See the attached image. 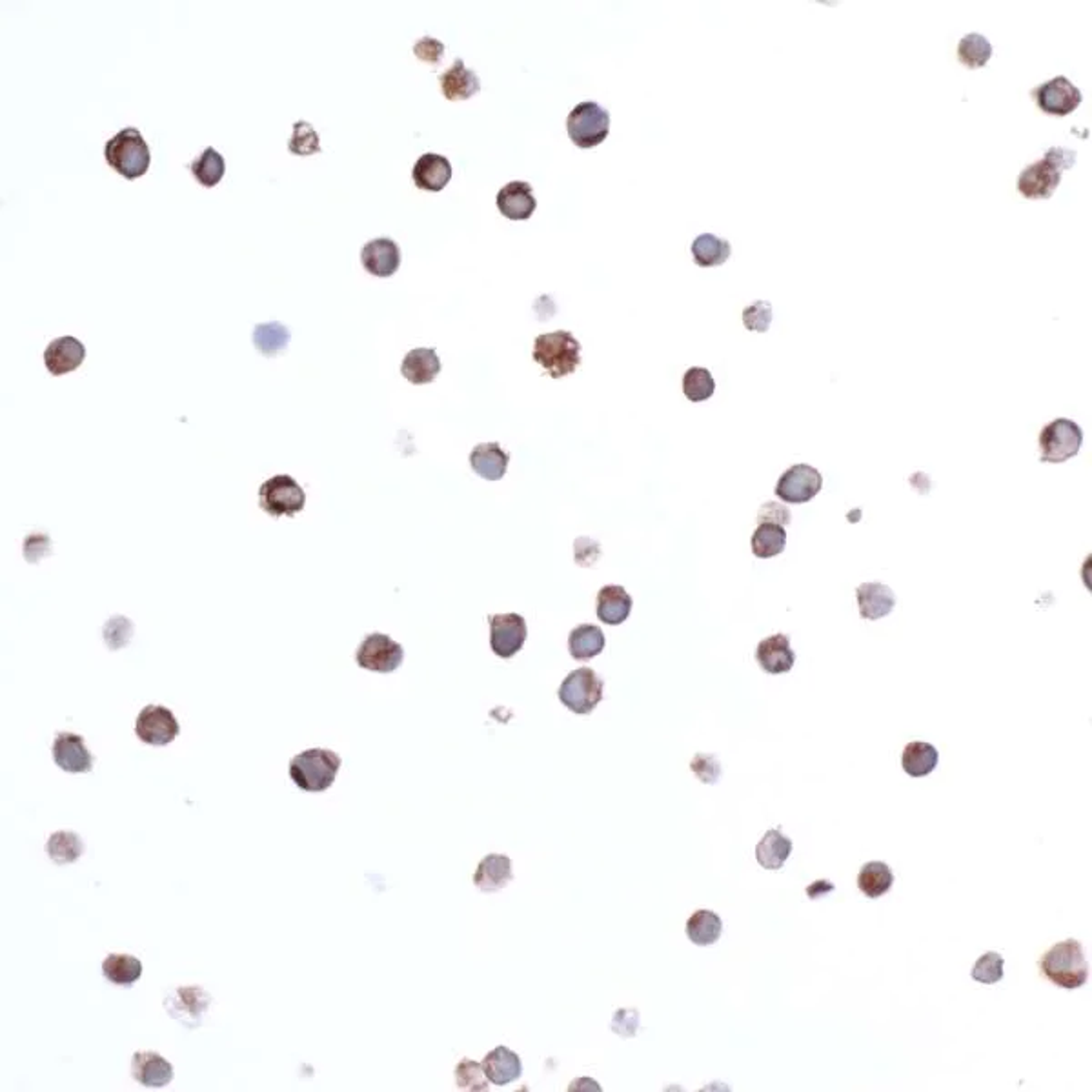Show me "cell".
<instances>
[{"label":"cell","mask_w":1092,"mask_h":1092,"mask_svg":"<svg viewBox=\"0 0 1092 1092\" xmlns=\"http://www.w3.org/2000/svg\"><path fill=\"white\" fill-rule=\"evenodd\" d=\"M1076 152L1064 146H1052L1043 158L1036 160L1018 175L1016 189L1031 201L1050 199L1062 183V173L1076 164Z\"/></svg>","instance_id":"1"},{"label":"cell","mask_w":1092,"mask_h":1092,"mask_svg":"<svg viewBox=\"0 0 1092 1092\" xmlns=\"http://www.w3.org/2000/svg\"><path fill=\"white\" fill-rule=\"evenodd\" d=\"M1043 976L1062 989H1079L1089 979V963L1083 945L1076 939H1065L1050 947L1040 962Z\"/></svg>","instance_id":"2"},{"label":"cell","mask_w":1092,"mask_h":1092,"mask_svg":"<svg viewBox=\"0 0 1092 1092\" xmlns=\"http://www.w3.org/2000/svg\"><path fill=\"white\" fill-rule=\"evenodd\" d=\"M341 768V758L328 748H310L290 762V777L304 792L330 789Z\"/></svg>","instance_id":"3"},{"label":"cell","mask_w":1092,"mask_h":1092,"mask_svg":"<svg viewBox=\"0 0 1092 1092\" xmlns=\"http://www.w3.org/2000/svg\"><path fill=\"white\" fill-rule=\"evenodd\" d=\"M533 359L554 379L574 374L581 364V343L570 331L543 333L533 343Z\"/></svg>","instance_id":"4"},{"label":"cell","mask_w":1092,"mask_h":1092,"mask_svg":"<svg viewBox=\"0 0 1092 1092\" xmlns=\"http://www.w3.org/2000/svg\"><path fill=\"white\" fill-rule=\"evenodd\" d=\"M106 162L124 179H139L150 168V148L137 128L119 131L104 148Z\"/></svg>","instance_id":"5"},{"label":"cell","mask_w":1092,"mask_h":1092,"mask_svg":"<svg viewBox=\"0 0 1092 1092\" xmlns=\"http://www.w3.org/2000/svg\"><path fill=\"white\" fill-rule=\"evenodd\" d=\"M568 137L577 148H596L610 131V114L597 102H579L566 120Z\"/></svg>","instance_id":"6"},{"label":"cell","mask_w":1092,"mask_h":1092,"mask_svg":"<svg viewBox=\"0 0 1092 1092\" xmlns=\"http://www.w3.org/2000/svg\"><path fill=\"white\" fill-rule=\"evenodd\" d=\"M304 503V490L290 475H275L260 485V508L272 518H293L302 512Z\"/></svg>","instance_id":"7"},{"label":"cell","mask_w":1092,"mask_h":1092,"mask_svg":"<svg viewBox=\"0 0 1092 1092\" xmlns=\"http://www.w3.org/2000/svg\"><path fill=\"white\" fill-rule=\"evenodd\" d=\"M1083 431L1071 419H1054L1040 433V452L1043 462H1065L1078 456Z\"/></svg>","instance_id":"8"},{"label":"cell","mask_w":1092,"mask_h":1092,"mask_svg":"<svg viewBox=\"0 0 1092 1092\" xmlns=\"http://www.w3.org/2000/svg\"><path fill=\"white\" fill-rule=\"evenodd\" d=\"M561 703L575 714H590L603 700V681L592 668H577L561 683Z\"/></svg>","instance_id":"9"},{"label":"cell","mask_w":1092,"mask_h":1092,"mask_svg":"<svg viewBox=\"0 0 1092 1092\" xmlns=\"http://www.w3.org/2000/svg\"><path fill=\"white\" fill-rule=\"evenodd\" d=\"M1031 97L1043 114L1054 117L1071 116L1073 112L1078 110L1079 104L1083 101L1081 89L1075 86L1064 75L1054 77L1047 83L1036 86L1031 91Z\"/></svg>","instance_id":"10"},{"label":"cell","mask_w":1092,"mask_h":1092,"mask_svg":"<svg viewBox=\"0 0 1092 1092\" xmlns=\"http://www.w3.org/2000/svg\"><path fill=\"white\" fill-rule=\"evenodd\" d=\"M404 648L385 633H370L364 637L356 654V662L360 668L389 674L401 666Z\"/></svg>","instance_id":"11"},{"label":"cell","mask_w":1092,"mask_h":1092,"mask_svg":"<svg viewBox=\"0 0 1092 1092\" xmlns=\"http://www.w3.org/2000/svg\"><path fill=\"white\" fill-rule=\"evenodd\" d=\"M210 1004L212 996L201 987H181L166 996L164 1008L170 1018L188 1029H199Z\"/></svg>","instance_id":"12"},{"label":"cell","mask_w":1092,"mask_h":1092,"mask_svg":"<svg viewBox=\"0 0 1092 1092\" xmlns=\"http://www.w3.org/2000/svg\"><path fill=\"white\" fill-rule=\"evenodd\" d=\"M179 723L173 716L172 710H168L166 706L160 704H148L141 710V714L137 716L135 721V734L139 735V739L148 743V745H155V747H164L168 743H172L173 739L179 735Z\"/></svg>","instance_id":"13"},{"label":"cell","mask_w":1092,"mask_h":1092,"mask_svg":"<svg viewBox=\"0 0 1092 1092\" xmlns=\"http://www.w3.org/2000/svg\"><path fill=\"white\" fill-rule=\"evenodd\" d=\"M823 487V477L814 466L796 464L779 477L776 495L785 503L803 504L814 499Z\"/></svg>","instance_id":"14"},{"label":"cell","mask_w":1092,"mask_h":1092,"mask_svg":"<svg viewBox=\"0 0 1092 1092\" xmlns=\"http://www.w3.org/2000/svg\"><path fill=\"white\" fill-rule=\"evenodd\" d=\"M527 621L519 614H499L490 618V645L503 660L518 654L527 641Z\"/></svg>","instance_id":"15"},{"label":"cell","mask_w":1092,"mask_h":1092,"mask_svg":"<svg viewBox=\"0 0 1092 1092\" xmlns=\"http://www.w3.org/2000/svg\"><path fill=\"white\" fill-rule=\"evenodd\" d=\"M51 750H53V760L66 772L81 774V772H89L93 768V756L85 745V737L79 734H58Z\"/></svg>","instance_id":"16"},{"label":"cell","mask_w":1092,"mask_h":1092,"mask_svg":"<svg viewBox=\"0 0 1092 1092\" xmlns=\"http://www.w3.org/2000/svg\"><path fill=\"white\" fill-rule=\"evenodd\" d=\"M360 262L375 277H390L399 270L401 250L389 237H379L362 246Z\"/></svg>","instance_id":"17"},{"label":"cell","mask_w":1092,"mask_h":1092,"mask_svg":"<svg viewBox=\"0 0 1092 1092\" xmlns=\"http://www.w3.org/2000/svg\"><path fill=\"white\" fill-rule=\"evenodd\" d=\"M86 358V348L75 337H58L44 352V364L51 375H66L77 370Z\"/></svg>","instance_id":"18"},{"label":"cell","mask_w":1092,"mask_h":1092,"mask_svg":"<svg viewBox=\"0 0 1092 1092\" xmlns=\"http://www.w3.org/2000/svg\"><path fill=\"white\" fill-rule=\"evenodd\" d=\"M131 1076L146 1089H162L173 1079V1067L157 1052H135Z\"/></svg>","instance_id":"19"},{"label":"cell","mask_w":1092,"mask_h":1092,"mask_svg":"<svg viewBox=\"0 0 1092 1092\" xmlns=\"http://www.w3.org/2000/svg\"><path fill=\"white\" fill-rule=\"evenodd\" d=\"M497 208L510 221L530 219L537 208L532 187L525 181L508 183L497 193Z\"/></svg>","instance_id":"20"},{"label":"cell","mask_w":1092,"mask_h":1092,"mask_svg":"<svg viewBox=\"0 0 1092 1092\" xmlns=\"http://www.w3.org/2000/svg\"><path fill=\"white\" fill-rule=\"evenodd\" d=\"M756 662L760 663V666L768 674L791 672L796 663L791 639L785 633H776L763 639L756 650Z\"/></svg>","instance_id":"21"},{"label":"cell","mask_w":1092,"mask_h":1092,"mask_svg":"<svg viewBox=\"0 0 1092 1092\" xmlns=\"http://www.w3.org/2000/svg\"><path fill=\"white\" fill-rule=\"evenodd\" d=\"M441 91L448 101H468L481 91V81L477 73L464 66L462 58H456L450 70H446L441 77Z\"/></svg>","instance_id":"22"},{"label":"cell","mask_w":1092,"mask_h":1092,"mask_svg":"<svg viewBox=\"0 0 1092 1092\" xmlns=\"http://www.w3.org/2000/svg\"><path fill=\"white\" fill-rule=\"evenodd\" d=\"M412 177L417 188L425 191H441L452 179V164L443 155L425 154L417 158Z\"/></svg>","instance_id":"23"},{"label":"cell","mask_w":1092,"mask_h":1092,"mask_svg":"<svg viewBox=\"0 0 1092 1092\" xmlns=\"http://www.w3.org/2000/svg\"><path fill=\"white\" fill-rule=\"evenodd\" d=\"M512 879V862L503 854H489L483 858L474 874L475 887L483 892L501 891Z\"/></svg>","instance_id":"24"},{"label":"cell","mask_w":1092,"mask_h":1092,"mask_svg":"<svg viewBox=\"0 0 1092 1092\" xmlns=\"http://www.w3.org/2000/svg\"><path fill=\"white\" fill-rule=\"evenodd\" d=\"M856 599L862 618L869 621H877L889 616L896 606L894 592L881 583H863L856 590Z\"/></svg>","instance_id":"25"},{"label":"cell","mask_w":1092,"mask_h":1092,"mask_svg":"<svg viewBox=\"0 0 1092 1092\" xmlns=\"http://www.w3.org/2000/svg\"><path fill=\"white\" fill-rule=\"evenodd\" d=\"M483 1069H485V1075H487L490 1083H494L497 1087H504V1085L521 1078V1075H523L521 1058L508 1047H495L492 1052H489L483 1060Z\"/></svg>","instance_id":"26"},{"label":"cell","mask_w":1092,"mask_h":1092,"mask_svg":"<svg viewBox=\"0 0 1092 1092\" xmlns=\"http://www.w3.org/2000/svg\"><path fill=\"white\" fill-rule=\"evenodd\" d=\"M508 462H510V454L504 452L497 443L477 445L470 454V464L475 474L489 481L503 479Z\"/></svg>","instance_id":"27"},{"label":"cell","mask_w":1092,"mask_h":1092,"mask_svg":"<svg viewBox=\"0 0 1092 1092\" xmlns=\"http://www.w3.org/2000/svg\"><path fill=\"white\" fill-rule=\"evenodd\" d=\"M441 372V360L433 348H416L406 354L401 374L412 385H428Z\"/></svg>","instance_id":"28"},{"label":"cell","mask_w":1092,"mask_h":1092,"mask_svg":"<svg viewBox=\"0 0 1092 1092\" xmlns=\"http://www.w3.org/2000/svg\"><path fill=\"white\" fill-rule=\"evenodd\" d=\"M631 610H632V597L623 587L608 585V587L599 590V594H597V618L601 619L606 625H621L625 619L631 616Z\"/></svg>","instance_id":"29"},{"label":"cell","mask_w":1092,"mask_h":1092,"mask_svg":"<svg viewBox=\"0 0 1092 1092\" xmlns=\"http://www.w3.org/2000/svg\"><path fill=\"white\" fill-rule=\"evenodd\" d=\"M792 841L781 829H770L756 847V860L767 870H779L789 860Z\"/></svg>","instance_id":"30"},{"label":"cell","mask_w":1092,"mask_h":1092,"mask_svg":"<svg viewBox=\"0 0 1092 1092\" xmlns=\"http://www.w3.org/2000/svg\"><path fill=\"white\" fill-rule=\"evenodd\" d=\"M692 257L694 262L701 268H712V266H721L725 264L731 254H733V246L727 239H721L714 233H701L700 237H696V241L692 243Z\"/></svg>","instance_id":"31"},{"label":"cell","mask_w":1092,"mask_h":1092,"mask_svg":"<svg viewBox=\"0 0 1092 1092\" xmlns=\"http://www.w3.org/2000/svg\"><path fill=\"white\" fill-rule=\"evenodd\" d=\"M570 656L577 662H587L604 650V633L596 625H579L568 637Z\"/></svg>","instance_id":"32"},{"label":"cell","mask_w":1092,"mask_h":1092,"mask_svg":"<svg viewBox=\"0 0 1092 1092\" xmlns=\"http://www.w3.org/2000/svg\"><path fill=\"white\" fill-rule=\"evenodd\" d=\"M721 933H723V921L712 910L706 908L696 910L687 921V936L692 943L700 947L714 945L721 938Z\"/></svg>","instance_id":"33"},{"label":"cell","mask_w":1092,"mask_h":1092,"mask_svg":"<svg viewBox=\"0 0 1092 1092\" xmlns=\"http://www.w3.org/2000/svg\"><path fill=\"white\" fill-rule=\"evenodd\" d=\"M102 974L114 985L131 987L143 976V963L130 954H110L102 963Z\"/></svg>","instance_id":"34"},{"label":"cell","mask_w":1092,"mask_h":1092,"mask_svg":"<svg viewBox=\"0 0 1092 1092\" xmlns=\"http://www.w3.org/2000/svg\"><path fill=\"white\" fill-rule=\"evenodd\" d=\"M892 883H894V874L887 863H865L858 874V889L870 900L885 896L891 891Z\"/></svg>","instance_id":"35"},{"label":"cell","mask_w":1092,"mask_h":1092,"mask_svg":"<svg viewBox=\"0 0 1092 1092\" xmlns=\"http://www.w3.org/2000/svg\"><path fill=\"white\" fill-rule=\"evenodd\" d=\"M938 765V750L925 741H912L902 756V767L910 777L929 776Z\"/></svg>","instance_id":"36"},{"label":"cell","mask_w":1092,"mask_h":1092,"mask_svg":"<svg viewBox=\"0 0 1092 1092\" xmlns=\"http://www.w3.org/2000/svg\"><path fill=\"white\" fill-rule=\"evenodd\" d=\"M785 546H787L785 527L776 523H762L752 535V552L762 560H768L781 554Z\"/></svg>","instance_id":"37"},{"label":"cell","mask_w":1092,"mask_h":1092,"mask_svg":"<svg viewBox=\"0 0 1092 1092\" xmlns=\"http://www.w3.org/2000/svg\"><path fill=\"white\" fill-rule=\"evenodd\" d=\"M994 48L981 33H969L958 43V60L969 70L985 68L991 60Z\"/></svg>","instance_id":"38"},{"label":"cell","mask_w":1092,"mask_h":1092,"mask_svg":"<svg viewBox=\"0 0 1092 1092\" xmlns=\"http://www.w3.org/2000/svg\"><path fill=\"white\" fill-rule=\"evenodd\" d=\"M189 170L197 183L204 188H214L221 183L226 172L224 158L216 148H206L199 157L189 164Z\"/></svg>","instance_id":"39"},{"label":"cell","mask_w":1092,"mask_h":1092,"mask_svg":"<svg viewBox=\"0 0 1092 1092\" xmlns=\"http://www.w3.org/2000/svg\"><path fill=\"white\" fill-rule=\"evenodd\" d=\"M46 852L57 865H68L83 856L85 845L77 834L60 831L50 836Z\"/></svg>","instance_id":"40"},{"label":"cell","mask_w":1092,"mask_h":1092,"mask_svg":"<svg viewBox=\"0 0 1092 1092\" xmlns=\"http://www.w3.org/2000/svg\"><path fill=\"white\" fill-rule=\"evenodd\" d=\"M683 392L692 403H701L714 395L716 381L706 368L692 366L683 375Z\"/></svg>","instance_id":"41"},{"label":"cell","mask_w":1092,"mask_h":1092,"mask_svg":"<svg viewBox=\"0 0 1092 1092\" xmlns=\"http://www.w3.org/2000/svg\"><path fill=\"white\" fill-rule=\"evenodd\" d=\"M290 341V331L281 323H266L256 326L254 331V345L268 358L283 352Z\"/></svg>","instance_id":"42"},{"label":"cell","mask_w":1092,"mask_h":1092,"mask_svg":"<svg viewBox=\"0 0 1092 1092\" xmlns=\"http://www.w3.org/2000/svg\"><path fill=\"white\" fill-rule=\"evenodd\" d=\"M288 150H290V154L301 155V157L314 155V154H319V152H321L319 135H317V131L314 130V126H312L310 122L297 120V122L293 124V135H291V139H290V143H288Z\"/></svg>","instance_id":"43"},{"label":"cell","mask_w":1092,"mask_h":1092,"mask_svg":"<svg viewBox=\"0 0 1092 1092\" xmlns=\"http://www.w3.org/2000/svg\"><path fill=\"white\" fill-rule=\"evenodd\" d=\"M1004 956L1000 952H987L974 963L971 976L977 983L994 985L1004 977Z\"/></svg>","instance_id":"44"},{"label":"cell","mask_w":1092,"mask_h":1092,"mask_svg":"<svg viewBox=\"0 0 1092 1092\" xmlns=\"http://www.w3.org/2000/svg\"><path fill=\"white\" fill-rule=\"evenodd\" d=\"M456 1081L458 1087L462 1091H487L489 1089V1078L485 1075L483 1064H477L472 1060H462L458 1067H456Z\"/></svg>","instance_id":"45"},{"label":"cell","mask_w":1092,"mask_h":1092,"mask_svg":"<svg viewBox=\"0 0 1092 1092\" xmlns=\"http://www.w3.org/2000/svg\"><path fill=\"white\" fill-rule=\"evenodd\" d=\"M772 304L768 301H756L743 310V324L750 331L765 333L772 324Z\"/></svg>","instance_id":"46"},{"label":"cell","mask_w":1092,"mask_h":1092,"mask_svg":"<svg viewBox=\"0 0 1092 1092\" xmlns=\"http://www.w3.org/2000/svg\"><path fill=\"white\" fill-rule=\"evenodd\" d=\"M131 633H133V627H131L128 618H122V616L110 619L104 625V641L112 650L126 647L131 639Z\"/></svg>","instance_id":"47"},{"label":"cell","mask_w":1092,"mask_h":1092,"mask_svg":"<svg viewBox=\"0 0 1092 1092\" xmlns=\"http://www.w3.org/2000/svg\"><path fill=\"white\" fill-rule=\"evenodd\" d=\"M690 770L706 785H716L721 777V765L712 754H696L690 763Z\"/></svg>","instance_id":"48"},{"label":"cell","mask_w":1092,"mask_h":1092,"mask_svg":"<svg viewBox=\"0 0 1092 1092\" xmlns=\"http://www.w3.org/2000/svg\"><path fill=\"white\" fill-rule=\"evenodd\" d=\"M414 53L417 58L430 62V64H439L443 53H445V44L439 43L433 37H423L419 43L414 46Z\"/></svg>","instance_id":"49"},{"label":"cell","mask_w":1092,"mask_h":1092,"mask_svg":"<svg viewBox=\"0 0 1092 1092\" xmlns=\"http://www.w3.org/2000/svg\"><path fill=\"white\" fill-rule=\"evenodd\" d=\"M758 521L762 523H776V525H789L791 523V512L787 506L779 503H765L758 514Z\"/></svg>","instance_id":"50"},{"label":"cell","mask_w":1092,"mask_h":1092,"mask_svg":"<svg viewBox=\"0 0 1092 1092\" xmlns=\"http://www.w3.org/2000/svg\"><path fill=\"white\" fill-rule=\"evenodd\" d=\"M574 552L575 561H577L581 566H590V564H594L596 560L599 558V545H597L596 541H592L590 548H585V546H583V541L577 539L574 545Z\"/></svg>","instance_id":"51"},{"label":"cell","mask_w":1092,"mask_h":1092,"mask_svg":"<svg viewBox=\"0 0 1092 1092\" xmlns=\"http://www.w3.org/2000/svg\"><path fill=\"white\" fill-rule=\"evenodd\" d=\"M834 889H836V887H834L829 879H818V881H814L810 887H806V896H808L810 900H819V898L831 894Z\"/></svg>","instance_id":"52"}]
</instances>
